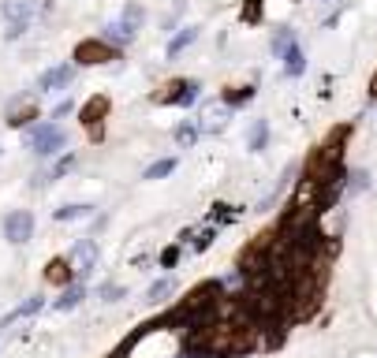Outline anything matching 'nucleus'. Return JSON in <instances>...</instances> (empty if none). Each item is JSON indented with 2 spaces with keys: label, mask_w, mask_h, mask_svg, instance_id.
I'll return each instance as SVG.
<instances>
[{
  "label": "nucleus",
  "mask_w": 377,
  "mask_h": 358,
  "mask_svg": "<svg viewBox=\"0 0 377 358\" xmlns=\"http://www.w3.org/2000/svg\"><path fill=\"white\" fill-rule=\"evenodd\" d=\"M153 328H164V321H150V325H138L135 333H131V336H127V340L120 343V347H116V351H109V358H127V354L135 351V343H138L142 336H146V333H153Z\"/></svg>",
  "instance_id": "obj_10"
},
{
  "label": "nucleus",
  "mask_w": 377,
  "mask_h": 358,
  "mask_svg": "<svg viewBox=\"0 0 377 358\" xmlns=\"http://www.w3.org/2000/svg\"><path fill=\"white\" fill-rule=\"evenodd\" d=\"M251 97H254V86H232L228 94H225V101L232 105V109H236V105H246Z\"/></svg>",
  "instance_id": "obj_21"
},
{
  "label": "nucleus",
  "mask_w": 377,
  "mask_h": 358,
  "mask_svg": "<svg viewBox=\"0 0 377 358\" xmlns=\"http://www.w3.org/2000/svg\"><path fill=\"white\" fill-rule=\"evenodd\" d=\"M30 119H37V97H11L8 105V127H27Z\"/></svg>",
  "instance_id": "obj_6"
},
{
  "label": "nucleus",
  "mask_w": 377,
  "mask_h": 358,
  "mask_svg": "<svg viewBox=\"0 0 377 358\" xmlns=\"http://www.w3.org/2000/svg\"><path fill=\"white\" fill-rule=\"evenodd\" d=\"M213 243V228H205L198 239H194V250H205V246H210Z\"/></svg>",
  "instance_id": "obj_32"
},
{
  "label": "nucleus",
  "mask_w": 377,
  "mask_h": 358,
  "mask_svg": "<svg viewBox=\"0 0 377 358\" xmlns=\"http://www.w3.org/2000/svg\"><path fill=\"white\" fill-rule=\"evenodd\" d=\"M176 142L184 145V150H187V145H194V142H198V127H194V124H179L176 127Z\"/></svg>",
  "instance_id": "obj_23"
},
{
  "label": "nucleus",
  "mask_w": 377,
  "mask_h": 358,
  "mask_svg": "<svg viewBox=\"0 0 377 358\" xmlns=\"http://www.w3.org/2000/svg\"><path fill=\"white\" fill-rule=\"evenodd\" d=\"M75 78V68H68V64H60V68H49L42 78H37V90H64Z\"/></svg>",
  "instance_id": "obj_9"
},
{
  "label": "nucleus",
  "mask_w": 377,
  "mask_h": 358,
  "mask_svg": "<svg viewBox=\"0 0 377 358\" xmlns=\"http://www.w3.org/2000/svg\"><path fill=\"white\" fill-rule=\"evenodd\" d=\"M172 168H176V161H168V157H164V161H153V165L146 168V179H164Z\"/></svg>",
  "instance_id": "obj_25"
},
{
  "label": "nucleus",
  "mask_w": 377,
  "mask_h": 358,
  "mask_svg": "<svg viewBox=\"0 0 377 358\" xmlns=\"http://www.w3.org/2000/svg\"><path fill=\"white\" fill-rule=\"evenodd\" d=\"M362 187H370V176H366V172H355V176H351V187H347V191H351V194H359Z\"/></svg>",
  "instance_id": "obj_28"
},
{
  "label": "nucleus",
  "mask_w": 377,
  "mask_h": 358,
  "mask_svg": "<svg viewBox=\"0 0 377 358\" xmlns=\"http://www.w3.org/2000/svg\"><path fill=\"white\" fill-rule=\"evenodd\" d=\"M194 37H198V26H184V30H179L172 42H168V56H179L187 45H194Z\"/></svg>",
  "instance_id": "obj_13"
},
{
  "label": "nucleus",
  "mask_w": 377,
  "mask_h": 358,
  "mask_svg": "<svg viewBox=\"0 0 377 358\" xmlns=\"http://www.w3.org/2000/svg\"><path fill=\"white\" fill-rule=\"evenodd\" d=\"M176 261H179V246H168L164 254H161V265H164V269H172Z\"/></svg>",
  "instance_id": "obj_30"
},
{
  "label": "nucleus",
  "mask_w": 377,
  "mask_h": 358,
  "mask_svg": "<svg viewBox=\"0 0 377 358\" xmlns=\"http://www.w3.org/2000/svg\"><path fill=\"white\" fill-rule=\"evenodd\" d=\"M198 83H194V78H187V90H184V97H179V105H184V109H187V105H194V101H198Z\"/></svg>",
  "instance_id": "obj_27"
},
{
  "label": "nucleus",
  "mask_w": 377,
  "mask_h": 358,
  "mask_svg": "<svg viewBox=\"0 0 377 358\" xmlns=\"http://www.w3.org/2000/svg\"><path fill=\"white\" fill-rule=\"evenodd\" d=\"M262 4L265 0H243V23H262Z\"/></svg>",
  "instance_id": "obj_24"
},
{
  "label": "nucleus",
  "mask_w": 377,
  "mask_h": 358,
  "mask_svg": "<svg viewBox=\"0 0 377 358\" xmlns=\"http://www.w3.org/2000/svg\"><path fill=\"white\" fill-rule=\"evenodd\" d=\"M120 52L116 45H109L105 37H83L79 45H75V64L79 68H97V64H112Z\"/></svg>",
  "instance_id": "obj_1"
},
{
  "label": "nucleus",
  "mask_w": 377,
  "mask_h": 358,
  "mask_svg": "<svg viewBox=\"0 0 377 358\" xmlns=\"http://www.w3.org/2000/svg\"><path fill=\"white\" fill-rule=\"evenodd\" d=\"M83 299H86V287H83V284H71V287L56 299V310H75Z\"/></svg>",
  "instance_id": "obj_17"
},
{
  "label": "nucleus",
  "mask_w": 377,
  "mask_h": 358,
  "mask_svg": "<svg viewBox=\"0 0 377 358\" xmlns=\"http://www.w3.org/2000/svg\"><path fill=\"white\" fill-rule=\"evenodd\" d=\"M265 142H269V124H265V119H254L251 135H246V150L258 153V150H265Z\"/></svg>",
  "instance_id": "obj_12"
},
{
  "label": "nucleus",
  "mask_w": 377,
  "mask_h": 358,
  "mask_svg": "<svg viewBox=\"0 0 377 358\" xmlns=\"http://www.w3.org/2000/svg\"><path fill=\"white\" fill-rule=\"evenodd\" d=\"M284 68H288V75H303L306 60H303V49H299V45H292L288 52H284Z\"/></svg>",
  "instance_id": "obj_18"
},
{
  "label": "nucleus",
  "mask_w": 377,
  "mask_h": 358,
  "mask_svg": "<svg viewBox=\"0 0 377 358\" xmlns=\"http://www.w3.org/2000/svg\"><path fill=\"white\" fill-rule=\"evenodd\" d=\"M120 295H124V291L116 287V284H105V287H101V299H105V302H116Z\"/></svg>",
  "instance_id": "obj_31"
},
{
  "label": "nucleus",
  "mask_w": 377,
  "mask_h": 358,
  "mask_svg": "<svg viewBox=\"0 0 377 358\" xmlns=\"http://www.w3.org/2000/svg\"><path fill=\"white\" fill-rule=\"evenodd\" d=\"M370 97H373V101H377V71H373V75H370Z\"/></svg>",
  "instance_id": "obj_33"
},
{
  "label": "nucleus",
  "mask_w": 377,
  "mask_h": 358,
  "mask_svg": "<svg viewBox=\"0 0 377 358\" xmlns=\"http://www.w3.org/2000/svg\"><path fill=\"white\" fill-rule=\"evenodd\" d=\"M109 109H112V105H109V97H105V94H97V97H90V101L83 105V112H79V119H83V124H86V127H97V124H101V119H105V116H109Z\"/></svg>",
  "instance_id": "obj_8"
},
{
  "label": "nucleus",
  "mask_w": 377,
  "mask_h": 358,
  "mask_svg": "<svg viewBox=\"0 0 377 358\" xmlns=\"http://www.w3.org/2000/svg\"><path fill=\"white\" fill-rule=\"evenodd\" d=\"M184 90H187V78H176V83H168L164 90L153 101L157 105H179V97H184Z\"/></svg>",
  "instance_id": "obj_14"
},
{
  "label": "nucleus",
  "mask_w": 377,
  "mask_h": 358,
  "mask_svg": "<svg viewBox=\"0 0 377 358\" xmlns=\"http://www.w3.org/2000/svg\"><path fill=\"white\" fill-rule=\"evenodd\" d=\"M101 37H105L109 45H127L135 37V30H131V26H124V23H112V26H105V34H101Z\"/></svg>",
  "instance_id": "obj_15"
},
{
  "label": "nucleus",
  "mask_w": 377,
  "mask_h": 358,
  "mask_svg": "<svg viewBox=\"0 0 377 358\" xmlns=\"http://www.w3.org/2000/svg\"><path fill=\"white\" fill-rule=\"evenodd\" d=\"M172 291H176V284L164 276V280H157V284H153V287L146 291V299H150V302H161V299H168V295H172Z\"/></svg>",
  "instance_id": "obj_22"
},
{
  "label": "nucleus",
  "mask_w": 377,
  "mask_h": 358,
  "mask_svg": "<svg viewBox=\"0 0 377 358\" xmlns=\"http://www.w3.org/2000/svg\"><path fill=\"white\" fill-rule=\"evenodd\" d=\"M37 310H42V299H27V302H23V306L19 310H11L8 317H4V325H11V321H19V317H30V314H37Z\"/></svg>",
  "instance_id": "obj_19"
},
{
  "label": "nucleus",
  "mask_w": 377,
  "mask_h": 358,
  "mask_svg": "<svg viewBox=\"0 0 377 358\" xmlns=\"http://www.w3.org/2000/svg\"><path fill=\"white\" fill-rule=\"evenodd\" d=\"M292 45H295V30H292V26H280L277 37H273V56L284 60V52H288Z\"/></svg>",
  "instance_id": "obj_16"
},
{
  "label": "nucleus",
  "mask_w": 377,
  "mask_h": 358,
  "mask_svg": "<svg viewBox=\"0 0 377 358\" xmlns=\"http://www.w3.org/2000/svg\"><path fill=\"white\" fill-rule=\"evenodd\" d=\"M71 269H75V276H90L97 269V243L94 239H79V243L71 246Z\"/></svg>",
  "instance_id": "obj_5"
},
{
  "label": "nucleus",
  "mask_w": 377,
  "mask_h": 358,
  "mask_svg": "<svg viewBox=\"0 0 377 358\" xmlns=\"http://www.w3.org/2000/svg\"><path fill=\"white\" fill-rule=\"evenodd\" d=\"M34 235V217L27 213V209H16V213L4 217V239L8 243H27V239Z\"/></svg>",
  "instance_id": "obj_4"
},
{
  "label": "nucleus",
  "mask_w": 377,
  "mask_h": 358,
  "mask_svg": "<svg viewBox=\"0 0 377 358\" xmlns=\"http://www.w3.org/2000/svg\"><path fill=\"white\" fill-rule=\"evenodd\" d=\"M64 131L56 127V124H42L37 131H30V150L37 153V157H49V153H56V150H64Z\"/></svg>",
  "instance_id": "obj_3"
},
{
  "label": "nucleus",
  "mask_w": 377,
  "mask_h": 358,
  "mask_svg": "<svg viewBox=\"0 0 377 358\" xmlns=\"http://www.w3.org/2000/svg\"><path fill=\"white\" fill-rule=\"evenodd\" d=\"M86 213H90V205H64V209H56V220H79Z\"/></svg>",
  "instance_id": "obj_26"
},
{
  "label": "nucleus",
  "mask_w": 377,
  "mask_h": 358,
  "mask_svg": "<svg viewBox=\"0 0 377 358\" xmlns=\"http://www.w3.org/2000/svg\"><path fill=\"white\" fill-rule=\"evenodd\" d=\"M71 273H75V269H71V261H64V258H53V261L45 265V280H49V284H56V287L68 284V280H71Z\"/></svg>",
  "instance_id": "obj_11"
},
{
  "label": "nucleus",
  "mask_w": 377,
  "mask_h": 358,
  "mask_svg": "<svg viewBox=\"0 0 377 358\" xmlns=\"http://www.w3.org/2000/svg\"><path fill=\"white\" fill-rule=\"evenodd\" d=\"M142 19H146V11H142V4H127V8H124V16H120V23H124V26H131V30H138Z\"/></svg>",
  "instance_id": "obj_20"
},
{
  "label": "nucleus",
  "mask_w": 377,
  "mask_h": 358,
  "mask_svg": "<svg viewBox=\"0 0 377 358\" xmlns=\"http://www.w3.org/2000/svg\"><path fill=\"white\" fill-rule=\"evenodd\" d=\"M71 165H75V157L68 153V157H64V161H56V168H53V172H49V179H56V176H64V172H68Z\"/></svg>",
  "instance_id": "obj_29"
},
{
  "label": "nucleus",
  "mask_w": 377,
  "mask_h": 358,
  "mask_svg": "<svg viewBox=\"0 0 377 358\" xmlns=\"http://www.w3.org/2000/svg\"><path fill=\"white\" fill-rule=\"evenodd\" d=\"M37 16V4L34 0H8L4 4V19H8V37H19V34H27L30 30V23Z\"/></svg>",
  "instance_id": "obj_2"
},
{
  "label": "nucleus",
  "mask_w": 377,
  "mask_h": 358,
  "mask_svg": "<svg viewBox=\"0 0 377 358\" xmlns=\"http://www.w3.org/2000/svg\"><path fill=\"white\" fill-rule=\"evenodd\" d=\"M228 116H232V105L228 101L205 105V109H202V131H220V127L228 124Z\"/></svg>",
  "instance_id": "obj_7"
}]
</instances>
